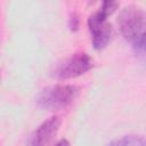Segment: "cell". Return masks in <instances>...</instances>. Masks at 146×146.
<instances>
[{
    "label": "cell",
    "instance_id": "obj_3",
    "mask_svg": "<svg viewBox=\"0 0 146 146\" xmlns=\"http://www.w3.org/2000/svg\"><path fill=\"white\" fill-rule=\"evenodd\" d=\"M92 66V58L87 52H76L59 62L55 66L51 75L58 80H67L84 74Z\"/></svg>",
    "mask_w": 146,
    "mask_h": 146
},
{
    "label": "cell",
    "instance_id": "obj_1",
    "mask_svg": "<svg viewBox=\"0 0 146 146\" xmlns=\"http://www.w3.org/2000/svg\"><path fill=\"white\" fill-rule=\"evenodd\" d=\"M78 96V88L71 84H56L40 91L36 104L44 111H59L70 106Z\"/></svg>",
    "mask_w": 146,
    "mask_h": 146
},
{
    "label": "cell",
    "instance_id": "obj_4",
    "mask_svg": "<svg viewBox=\"0 0 146 146\" xmlns=\"http://www.w3.org/2000/svg\"><path fill=\"white\" fill-rule=\"evenodd\" d=\"M88 26L92 36V46L96 50L104 49L111 40L112 26L107 22V16L97 10L88 18Z\"/></svg>",
    "mask_w": 146,
    "mask_h": 146
},
{
    "label": "cell",
    "instance_id": "obj_8",
    "mask_svg": "<svg viewBox=\"0 0 146 146\" xmlns=\"http://www.w3.org/2000/svg\"><path fill=\"white\" fill-rule=\"evenodd\" d=\"M70 27L72 31H78L79 30V17L76 14H73L70 18Z\"/></svg>",
    "mask_w": 146,
    "mask_h": 146
},
{
    "label": "cell",
    "instance_id": "obj_6",
    "mask_svg": "<svg viewBox=\"0 0 146 146\" xmlns=\"http://www.w3.org/2000/svg\"><path fill=\"white\" fill-rule=\"evenodd\" d=\"M107 146H146V141L143 136L128 135L111 141Z\"/></svg>",
    "mask_w": 146,
    "mask_h": 146
},
{
    "label": "cell",
    "instance_id": "obj_9",
    "mask_svg": "<svg viewBox=\"0 0 146 146\" xmlns=\"http://www.w3.org/2000/svg\"><path fill=\"white\" fill-rule=\"evenodd\" d=\"M55 146H71V145L67 139H60L59 141H57V144Z\"/></svg>",
    "mask_w": 146,
    "mask_h": 146
},
{
    "label": "cell",
    "instance_id": "obj_2",
    "mask_svg": "<svg viewBox=\"0 0 146 146\" xmlns=\"http://www.w3.org/2000/svg\"><path fill=\"white\" fill-rule=\"evenodd\" d=\"M117 23L121 34L131 43L140 35L145 34V13L137 6L131 5L125 7L121 11Z\"/></svg>",
    "mask_w": 146,
    "mask_h": 146
},
{
    "label": "cell",
    "instance_id": "obj_7",
    "mask_svg": "<svg viewBox=\"0 0 146 146\" xmlns=\"http://www.w3.org/2000/svg\"><path fill=\"white\" fill-rule=\"evenodd\" d=\"M132 48L138 54H144L145 51V34L140 35L138 39H136L132 42Z\"/></svg>",
    "mask_w": 146,
    "mask_h": 146
},
{
    "label": "cell",
    "instance_id": "obj_5",
    "mask_svg": "<svg viewBox=\"0 0 146 146\" xmlns=\"http://www.w3.org/2000/svg\"><path fill=\"white\" fill-rule=\"evenodd\" d=\"M60 125L58 116H52L41 123L30 136L27 146H46L57 133Z\"/></svg>",
    "mask_w": 146,
    "mask_h": 146
}]
</instances>
